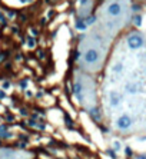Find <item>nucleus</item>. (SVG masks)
Wrapping results in <instances>:
<instances>
[{"instance_id": "obj_1", "label": "nucleus", "mask_w": 146, "mask_h": 159, "mask_svg": "<svg viewBox=\"0 0 146 159\" xmlns=\"http://www.w3.org/2000/svg\"><path fill=\"white\" fill-rule=\"evenodd\" d=\"M126 43H128L129 49H132V50H138V49H140V47L143 46L145 40H143V38L139 33H132V34H129V38H128V40H126Z\"/></svg>"}, {"instance_id": "obj_2", "label": "nucleus", "mask_w": 146, "mask_h": 159, "mask_svg": "<svg viewBox=\"0 0 146 159\" xmlns=\"http://www.w3.org/2000/svg\"><path fill=\"white\" fill-rule=\"evenodd\" d=\"M116 126H117V129H120V130L129 129L130 126H132V117L129 115H122L116 121Z\"/></svg>"}, {"instance_id": "obj_3", "label": "nucleus", "mask_w": 146, "mask_h": 159, "mask_svg": "<svg viewBox=\"0 0 146 159\" xmlns=\"http://www.w3.org/2000/svg\"><path fill=\"white\" fill-rule=\"evenodd\" d=\"M123 12V4L120 2H113L108 6V13L110 16H119Z\"/></svg>"}, {"instance_id": "obj_4", "label": "nucleus", "mask_w": 146, "mask_h": 159, "mask_svg": "<svg viewBox=\"0 0 146 159\" xmlns=\"http://www.w3.org/2000/svg\"><path fill=\"white\" fill-rule=\"evenodd\" d=\"M99 59H100V53L96 49H89V50L86 52V54H85L86 63H96V62H99Z\"/></svg>"}, {"instance_id": "obj_5", "label": "nucleus", "mask_w": 146, "mask_h": 159, "mask_svg": "<svg viewBox=\"0 0 146 159\" xmlns=\"http://www.w3.org/2000/svg\"><path fill=\"white\" fill-rule=\"evenodd\" d=\"M120 95H119V93L117 92H112L110 93V105L112 106H117L119 105V103H120Z\"/></svg>"}, {"instance_id": "obj_6", "label": "nucleus", "mask_w": 146, "mask_h": 159, "mask_svg": "<svg viewBox=\"0 0 146 159\" xmlns=\"http://www.w3.org/2000/svg\"><path fill=\"white\" fill-rule=\"evenodd\" d=\"M75 93H76V96H77V99L82 101V85H80L79 82L75 85Z\"/></svg>"}, {"instance_id": "obj_7", "label": "nucleus", "mask_w": 146, "mask_h": 159, "mask_svg": "<svg viewBox=\"0 0 146 159\" xmlns=\"http://www.w3.org/2000/svg\"><path fill=\"white\" fill-rule=\"evenodd\" d=\"M90 115H92L93 117H95V119H96V121H99L100 119V115H99V110H97L96 108L95 109H92V110H90Z\"/></svg>"}, {"instance_id": "obj_8", "label": "nucleus", "mask_w": 146, "mask_h": 159, "mask_svg": "<svg viewBox=\"0 0 146 159\" xmlns=\"http://www.w3.org/2000/svg\"><path fill=\"white\" fill-rule=\"evenodd\" d=\"M126 90H128L129 93H136L138 92V89H136L135 85H128V86H126Z\"/></svg>"}, {"instance_id": "obj_9", "label": "nucleus", "mask_w": 146, "mask_h": 159, "mask_svg": "<svg viewBox=\"0 0 146 159\" xmlns=\"http://www.w3.org/2000/svg\"><path fill=\"white\" fill-rule=\"evenodd\" d=\"M133 23H135L136 26H140V25H142V16H140V14L135 16V17H133Z\"/></svg>"}, {"instance_id": "obj_10", "label": "nucleus", "mask_w": 146, "mask_h": 159, "mask_svg": "<svg viewBox=\"0 0 146 159\" xmlns=\"http://www.w3.org/2000/svg\"><path fill=\"white\" fill-rule=\"evenodd\" d=\"M76 27L80 29V30H85V29H86V25H85L82 20H77V22H76Z\"/></svg>"}, {"instance_id": "obj_11", "label": "nucleus", "mask_w": 146, "mask_h": 159, "mask_svg": "<svg viewBox=\"0 0 146 159\" xmlns=\"http://www.w3.org/2000/svg\"><path fill=\"white\" fill-rule=\"evenodd\" d=\"M123 70V66H122V63H117V65H115L113 66V72H116V73H119V72Z\"/></svg>"}, {"instance_id": "obj_12", "label": "nucleus", "mask_w": 146, "mask_h": 159, "mask_svg": "<svg viewBox=\"0 0 146 159\" xmlns=\"http://www.w3.org/2000/svg\"><path fill=\"white\" fill-rule=\"evenodd\" d=\"M108 153H109V156H110V158L116 159V153H115V151H112V149H109V151H108Z\"/></svg>"}, {"instance_id": "obj_13", "label": "nucleus", "mask_w": 146, "mask_h": 159, "mask_svg": "<svg viewBox=\"0 0 146 159\" xmlns=\"http://www.w3.org/2000/svg\"><path fill=\"white\" fill-rule=\"evenodd\" d=\"M93 22H95V17H88V19H86V23H85V25H92Z\"/></svg>"}, {"instance_id": "obj_14", "label": "nucleus", "mask_w": 146, "mask_h": 159, "mask_svg": "<svg viewBox=\"0 0 146 159\" xmlns=\"http://www.w3.org/2000/svg\"><path fill=\"white\" fill-rule=\"evenodd\" d=\"M0 136H2V138H10L12 135L9 133V132H3V133H0Z\"/></svg>"}, {"instance_id": "obj_15", "label": "nucleus", "mask_w": 146, "mask_h": 159, "mask_svg": "<svg viewBox=\"0 0 146 159\" xmlns=\"http://www.w3.org/2000/svg\"><path fill=\"white\" fill-rule=\"evenodd\" d=\"M132 10H133V12H139V10H140V6H139V4H135L133 7H132Z\"/></svg>"}, {"instance_id": "obj_16", "label": "nucleus", "mask_w": 146, "mask_h": 159, "mask_svg": "<svg viewBox=\"0 0 146 159\" xmlns=\"http://www.w3.org/2000/svg\"><path fill=\"white\" fill-rule=\"evenodd\" d=\"M27 45H29L30 47H33L34 46V40L33 39H29V40H27Z\"/></svg>"}, {"instance_id": "obj_17", "label": "nucleus", "mask_w": 146, "mask_h": 159, "mask_svg": "<svg viewBox=\"0 0 146 159\" xmlns=\"http://www.w3.org/2000/svg\"><path fill=\"white\" fill-rule=\"evenodd\" d=\"M126 155L128 156L132 155V149H130V148H126Z\"/></svg>"}, {"instance_id": "obj_18", "label": "nucleus", "mask_w": 146, "mask_h": 159, "mask_svg": "<svg viewBox=\"0 0 146 159\" xmlns=\"http://www.w3.org/2000/svg\"><path fill=\"white\" fill-rule=\"evenodd\" d=\"M115 149H116V151L120 149V143H119V142H115Z\"/></svg>"}, {"instance_id": "obj_19", "label": "nucleus", "mask_w": 146, "mask_h": 159, "mask_svg": "<svg viewBox=\"0 0 146 159\" xmlns=\"http://www.w3.org/2000/svg\"><path fill=\"white\" fill-rule=\"evenodd\" d=\"M66 123H67L69 126L72 125V121H70V117H69V116H66Z\"/></svg>"}, {"instance_id": "obj_20", "label": "nucleus", "mask_w": 146, "mask_h": 159, "mask_svg": "<svg viewBox=\"0 0 146 159\" xmlns=\"http://www.w3.org/2000/svg\"><path fill=\"white\" fill-rule=\"evenodd\" d=\"M136 159H146V155H139L136 156Z\"/></svg>"}, {"instance_id": "obj_21", "label": "nucleus", "mask_w": 146, "mask_h": 159, "mask_svg": "<svg viewBox=\"0 0 146 159\" xmlns=\"http://www.w3.org/2000/svg\"><path fill=\"white\" fill-rule=\"evenodd\" d=\"M88 2H89V0H79V3H80V4H86Z\"/></svg>"}, {"instance_id": "obj_22", "label": "nucleus", "mask_w": 146, "mask_h": 159, "mask_svg": "<svg viewBox=\"0 0 146 159\" xmlns=\"http://www.w3.org/2000/svg\"><path fill=\"white\" fill-rule=\"evenodd\" d=\"M26 83H27V82H26V80H23V82L20 83V86H22V88H26Z\"/></svg>"}, {"instance_id": "obj_23", "label": "nucleus", "mask_w": 146, "mask_h": 159, "mask_svg": "<svg viewBox=\"0 0 146 159\" xmlns=\"http://www.w3.org/2000/svg\"><path fill=\"white\" fill-rule=\"evenodd\" d=\"M29 125H32V126H34V125H36V122H34V121H30V122H29Z\"/></svg>"}, {"instance_id": "obj_24", "label": "nucleus", "mask_w": 146, "mask_h": 159, "mask_svg": "<svg viewBox=\"0 0 146 159\" xmlns=\"http://www.w3.org/2000/svg\"><path fill=\"white\" fill-rule=\"evenodd\" d=\"M19 2H22V3H26V2H27V0H19Z\"/></svg>"}]
</instances>
